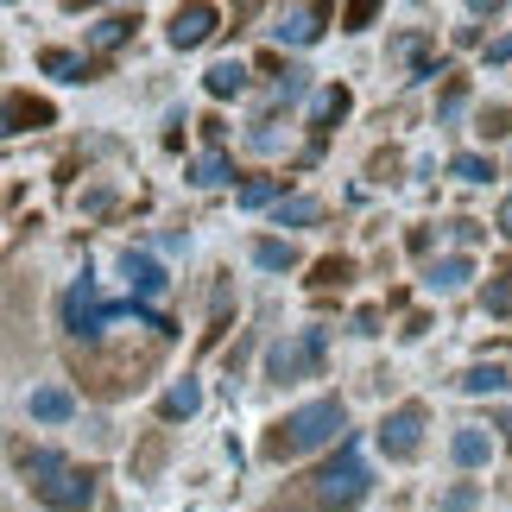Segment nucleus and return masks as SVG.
<instances>
[{
  "instance_id": "f257e3e1",
  "label": "nucleus",
  "mask_w": 512,
  "mask_h": 512,
  "mask_svg": "<svg viewBox=\"0 0 512 512\" xmlns=\"http://www.w3.org/2000/svg\"><path fill=\"white\" fill-rule=\"evenodd\" d=\"M348 430V405L342 399H310L298 405L291 418L272 424V437H266V456L272 462H291V456H310V449H329Z\"/></svg>"
},
{
  "instance_id": "f03ea898",
  "label": "nucleus",
  "mask_w": 512,
  "mask_h": 512,
  "mask_svg": "<svg viewBox=\"0 0 512 512\" xmlns=\"http://www.w3.org/2000/svg\"><path fill=\"white\" fill-rule=\"evenodd\" d=\"M121 317L146 323V329H159V336H177V323H171V317H159V310H146V304H102L95 279H76V285L64 291V329H70L76 342H95L108 323H121Z\"/></svg>"
},
{
  "instance_id": "7ed1b4c3",
  "label": "nucleus",
  "mask_w": 512,
  "mask_h": 512,
  "mask_svg": "<svg viewBox=\"0 0 512 512\" xmlns=\"http://www.w3.org/2000/svg\"><path fill=\"white\" fill-rule=\"evenodd\" d=\"M26 475H32V494L45 500L51 512H83L95 500V475H89V468H76V462H64L57 449L26 456Z\"/></svg>"
},
{
  "instance_id": "20e7f679",
  "label": "nucleus",
  "mask_w": 512,
  "mask_h": 512,
  "mask_svg": "<svg viewBox=\"0 0 512 512\" xmlns=\"http://www.w3.org/2000/svg\"><path fill=\"white\" fill-rule=\"evenodd\" d=\"M367 487H373V475H367L361 449L342 443V449H336V462H323L317 475H310V500L329 506V512H354V506L367 500Z\"/></svg>"
},
{
  "instance_id": "39448f33",
  "label": "nucleus",
  "mask_w": 512,
  "mask_h": 512,
  "mask_svg": "<svg viewBox=\"0 0 512 512\" xmlns=\"http://www.w3.org/2000/svg\"><path fill=\"white\" fill-rule=\"evenodd\" d=\"M329 361V329H291L266 348V380L279 386H298V380H317Z\"/></svg>"
},
{
  "instance_id": "423d86ee",
  "label": "nucleus",
  "mask_w": 512,
  "mask_h": 512,
  "mask_svg": "<svg viewBox=\"0 0 512 512\" xmlns=\"http://www.w3.org/2000/svg\"><path fill=\"white\" fill-rule=\"evenodd\" d=\"M418 443H424V405H399V411H386V424H380V449H386V462H411V456H418Z\"/></svg>"
},
{
  "instance_id": "0eeeda50",
  "label": "nucleus",
  "mask_w": 512,
  "mask_h": 512,
  "mask_svg": "<svg viewBox=\"0 0 512 512\" xmlns=\"http://www.w3.org/2000/svg\"><path fill=\"white\" fill-rule=\"evenodd\" d=\"M215 26H222V13L215 7H177L171 13V45L177 51H196V45H209Z\"/></svg>"
},
{
  "instance_id": "6e6552de",
  "label": "nucleus",
  "mask_w": 512,
  "mask_h": 512,
  "mask_svg": "<svg viewBox=\"0 0 512 512\" xmlns=\"http://www.w3.org/2000/svg\"><path fill=\"white\" fill-rule=\"evenodd\" d=\"M121 272H127V285L140 291V298H159V291L171 285V279H165V266L152 260V253H140V247H127V253H121Z\"/></svg>"
},
{
  "instance_id": "1a4fd4ad",
  "label": "nucleus",
  "mask_w": 512,
  "mask_h": 512,
  "mask_svg": "<svg viewBox=\"0 0 512 512\" xmlns=\"http://www.w3.org/2000/svg\"><path fill=\"white\" fill-rule=\"evenodd\" d=\"M323 19H329V7H291L272 32H279V45H317V38H323Z\"/></svg>"
},
{
  "instance_id": "9d476101",
  "label": "nucleus",
  "mask_w": 512,
  "mask_h": 512,
  "mask_svg": "<svg viewBox=\"0 0 512 512\" xmlns=\"http://www.w3.org/2000/svg\"><path fill=\"white\" fill-rule=\"evenodd\" d=\"M26 127H51V102H32V95L0 102V133H26Z\"/></svg>"
},
{
  "instance_id": "9b49d317",
  "label": "nucleus",
  "mask_w": 512,
  "mask_h": 512,
  "mask_svg": "<svg viewBox=\"0 0 512 512\" xmlns=\"http://www.w3.org/2000/svg\"><path fill=\"white\" fill-rule=\"evenodd\" d=\"M468 279H475V260H468V253H449V260H430V272H424V285H430V291H462Z\"/></svg>"
},
{
  "instance_id": "f8f14e48",
  "label": "nucleus",
  "mask_w": 512,
  "mask_h": 512,
  "mask_svg": "<svg viewBox=\"0 0 512 512\" xmlns=\"http://www.w3.org/2000/svg\"><path fill=\"white\" fill-rule=\"evenodd\" d=\"M247 76H253V70L241 64V57H222V64L203 76V89L215 95V102H228V95H241V89H247Z\"/></svg>"
},
{
  "instance_id": "ddd939ff",
  "label": "nucleus",
  "mask_w": 512,
  "mask_h": 512,
  "mask_svg": "<svg viewBox=\"0 0 512 512\" xmlns=\"http://www.w3.org/2000/svg\"><path fill=\"white\" fill-rule=\"evenodd\" d=\"M32 418L38 424H64V418H76V399H70L64 386H38L32 392Z\"/></svg>"
},
{
  "instance_id": "4468645a",
  "label": "nucleus",
  "mask_w": 512,
  "mask_h": 512,
  "mask_svg": "<svg viewBox=\"0 0 512 512\" xmlns=\"http://www.w3.org/2000/svg\"><path fill=\"white\" fill-rule=\"evenodd\" d=\"M449 456H456L462 468H481V462H494V437H487V430H456V443H449Z\"/></svg>"
},
{
  "instance_id": "2eb2a0df",
  "label": "nucleus",
  "mask_w": 512,
  "mask_h": 512,
  "mask_svg": "<svg viewBox=\"0 0 512 512\" xmlns=\"http://www.w3.org/2000/svg\"><path fill=\"white\" fill-rule=\"evenodd\" d=\"M196 405H203V386H196V380H177V386L165 392V399H159V418H165V424L196 418Z\"/></svg>"
},
{
  "instance_id": "dca6fc26",
  "label": "nucleus",
  "mask_w": 512,
  "mask_h": 512,
  "mask_svg": "<svg viewBox=\"0 0 512 512\" xmlns=\"http://www.w3.org/2000/svg\"><path fill=\"white\" fill-rule=\"evenodd\" d=\"M456 386H462V392H475V399H481V392H506V386H512V373H506L500 361H487V367H468Z\"/></svg>"
},
{
  "instance_id": "f3484780",
  "label": "nucleus",
  "mask_w": 512,
  "mask_h": 512,
  "mask_svg": "<svg viewBox=\"0 0 512 512\" xmlns=\"http://www.w3.org/2000/svg\"><path fill=\"white\" fill-rule=\"evenodd\" d=\"M310 222H323L317 196H279V228H310Z\"/></svg>"
},
{
  "instance_id": "a211bd4d",
  "label": "nucleus",
  "mask_w": 512,
  "mask_h": 512,
  "mask_svg": "<svg viewBox=\"0 0 512 512\" xmlns=\"http://www.w3.org/2000/svg\"><path fill=\"white\" fill-rule=\"evenodd\" d=\"M133 26H140V13H108V19H95V26H89V45L108 51V45H121Z\"/></svg>"
},
{
  "instance_id": "6ab92c4d",
  "label": "nucleus",
  "mask_w": 512,
  "mask_h": 512,
  "mask_svg": "<svg viewBox=\"0 0 512 512\" xmlns=\"http://www.w3.org/2000/svg\"><path fill=\"white\" fill-rule=\"evenodd\" d=\"M234 177V165H228V152H203V159L190 165V184H203V190H215V184H228Z\"/></svg>"
},
{
  "instance_id": "aec40b11",
  "label": "nucleus",
  "mask_w": 512,
  "mask_h": 512,
  "mask_svg": "<svg viewBox=\"0 0 512 512\" xmlns=\"http://www.w3.org/2000/svg\"><path fill=\"white\" fill-rule=\"evenodd\" d=\"M38 64H45V76H64V83H89V64H83L76 51H45Z\"/></svg>"
},
{
  "instance_id": "412c9836",
  "label": "nucleus",
  "mask_w": 512,
  "mask_h": 512,
  "mask_svg": "<svg viewBox=\"0 0 512 512\" xmlns=\"http://www.w3.org/2000/svg\"><path fill=\"white\" fill-rule=\"evenodd\" d=\"M449 177H462V184H487V177H494V159H481V152H456V159H449Z\"/></svg>"
},
{
  "instance_id": "4be33fe9",
  "label": "nucleus",
  "mask_w": 512,
  "mask_h": 512,
  "mask_svg": "<svg viewBox=\"0 0 512 512\" xmlns=\"http://www.w3.org/2000/svg\"><path fill=\"white\" fill-rule=\"evenodd\" d=\"M253 260H260L266 272H291V266H298V247H291V241H260Z\"/></svg>"
},
{
  "instance_id": "5701e85b",
  "label": "nucleus",
  "mask_w": 512,
  "mask_h": 512,
  "mask_svg": "<svg viewBox=\"0 0 512 512\" xmlns=\"http://www.w3.org/2000/svg\"><path fill=\"white\" fill-rule=\"evenodd\" d=\"M481 310L487 317H512V279H487L481 285Z\"/></svg>"
},
{
  "instance_id": "b1692460",
  "label": "nucleus",
  "mask_w": 512,
  "mask_h": 512,
  "mask_svg": "<svg viewBox=\"0 0 512 512\" xmlns=\"http://www.w3.org/2000/svg\"><path fill=\"white\" fill-rule=\"evenodd\" d=\"M342 114H348V89H323V95H317V127L342 121Z\"/></svg>"
},
{
  "instance_id": "393cba45",
  "label": "nucleus",
  "mask_w": 512,
  "mask_h": 512,
  "mask_svg": "<svg viewBox=\"0 0 512 512\" xmlns=\"http://www.w3.org/2000/svg\"><path fill=\"white\" fill-rule=\"evenodd\" d=\"M481 500V487L475 481H462V487H449V494H437V512H468Z\"/></svg>"
},
{
  "instance_id": "a878e982",
  "label": "nucleus",
  "mask_w": 512,
  "mask_h": 512,
  "mask_svg": "<svg viewBox=\"0 0 512 512\" xmlns=\"http://www.w3.org/2000/svg\"><path fill=\"white\" fill-rule=\"evenodd\" d=\"M266 203H279V184H272V177H253L241 190V209H266Z\"/></svg>"
},
{
  "instance_id": "bb28decb",
  "label": "nucleus",
  "mask_w": 512,
  "mask_h": 512,
  "mask_svg": "<svg viewBox=\"0 0 512 512\" xmlns=\"http://www.w3.org/2000/svg\"><path fill=\"white\" fill-rule=\"evenodd\" d=\"M373 13H380L373 0H354V7H348L342 19H348V32H361V26H373Z\"/></svg>"
},
{
  "instance_id": "cd10ccee",
  "label": "nucleus",
  "mask_w": 512,
  "mask_h": 512,
  "mask_svg": "<svg viewBox=\"0 0 512 512\" xmlns=\"http://www.w3.org/2000/svg\"><path fill=\"white\" fill-rule=\"evenodd\" d=\"M481 133H487V140H500V133H512V114H506V108H494V114H481Z\"/></svg>"
},
{
  "instance_id": "c85d7f7f",
  "label": "nucleus",
  "mask_w": 512,
  "mask_h": 512,
  "mask_svg": "<svg viewBox=\"0 0 512 512\" xmlns=\"http://www.w3.org/2000/svg\"><path fill=\"white\" fill-rule=\"evenodd\" d=\"M348 279V260H323L317 266V285H342Z\"/></svg>"
},
{
  "instance_id": "c756f323",
  "label": "nucleus",
  "mask_w": 512,
  "mask_h": 512,
  "mask_svg": "<svg viewBox=\"0 0 512 512\" xmlns=\"http://www.w3.org/2000/svg\"><path fill=\"white\" fill-rule=\"evenodd\" d=\"M487 64H512V32H506V38H494V45H487Z\"/></svg>"
},
{
  "instance_id": "7c9ffc66",
  "label": "nucleus",
  "mask_w": 512,
  "mask_h": 512,
  "mask_svg": "<svg viewBox=\"0 0 512 512\" xmlns=\"http://www.w3.org/2000/svg\"><path fill=\"white\" fill-rule=\"evenodd\" d=\"M500 234H506V241H512V196H506V203H500V222H494Z\"/></svg>"
}]
</instances>
